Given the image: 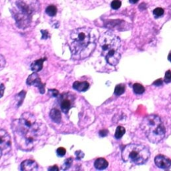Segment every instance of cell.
<instances>
[{
	"label": "cell",
	"mask_w": 171,
	"mask_h": 171,
	"mask_svg": "<svg viewBox=\"0 0 171 171\" xmlns=\"http://www.w3.org/2000/svg\"><path fill=\"white\" fill-rule=\"evenodd\" d=\"M108 166V162H107L106 159L103 158H100L96 160L94 162V167L98 170H103L105 169Z\"/></svg>",
	"instance_id": "5bb4252c"
},
{
	"label": "cell",
	"mask_w": 171,
	"mask_h": 171,
	"mask_svg": "<svg viewBox=\"0 0 171 171\" xmlns=\"http://www.w3.org/2000/svg\"><path fill=\"white\" fill-rule=\"evenodd\" d=\"M50 116L51 118V119H52L54 122L58 123V124L61 122V112L59 110L56 108H53L52 110L50 111Z\"/></svg>",
	"instance_id": "7c38bea8"
},
{
	"label": "cell",
	"mask_w": 171,
	"mask_h": 171,
	"mask_svg": "<svg viewBox=\"0 0 171 171\" xmlns=\"http://www.w3.org/2000/svg\"><path fill=\"white\" fill-rule=\"evenodd\" d=\"M162 80L160 78V79H158L157 80H156L154 83H153V85L156 86H162Z\"/></svg>",
	"instance_id": "4316f807"
},
{
	"label": "cell",
	"mask_w": 171,
	"mask_h": 171,
	"mask_svg": "<svg viewBox=\"0 0 171 171\" xmlns=\"http://www.w3.org/2000/svg\"><path fill=\"white\" fill-rule=\"evenodd\" d=\"M138 1V0H129V2L130 4H136Z\"/></svg>",
	"instance_id": "1f68e13d"
},
{
	"label": "cell",
	"mask_w": 171,
	"mask_h": 171,
	"mask_svg": "<svg viewBox=\"0 0 171 171\" xmlns=\"http://www.w3.org/2000/svg\"><path fill=\"white\" fill-rule=\"evenodd\" d=\"M26 83L28 85L34 86H36L37 88H38L40 93H42V94L44 93L45 84H42V83L41 80H40L38 74H37V72H34V73L31 74L30 76L28 77V79H27Z\"/></svg>",
	"instance_id": "52a82bcc"
},
{
	"label": "cell",
	"mask_w": 171,
	"mask_h": 171,
	"mask_svg": "<svg viewBox=\"0 0 171 171\" xmlns=\"http://www.w3.org/2000/svg\"><path fill=\"white\" fill-rule=\"evenodd\" d=\"M125 132H126L125 128L123 126H118L116 128V132H115L114 134L115 138L116 139H120L124 135Z\"/></svg>",
	"instance_id": "2e32d148"
},
{
	"label": "cell",
	"mask_w": 171,
	"mask_h": 171,
	"mask_svg": "<svg viewBox=\"0 0 171 171\" xmlns=\"http://www.w3.org/2000/svg\"><path fill=\"white\" fill-rule=\"evenodd\" d=\"M45 60V58L42 59H39L36 61H34L33 63L31 64L30 68L32 71H34V72H37L41 70L43 68V64H44V61Z\"/></svg>",
	"instance_id": "4fadbf2b"
},
{
	"label": "cell",
	"mask_w": 171,
	"mask_h": 171,
	"mask_svg": "<svg viewBox=\"0 0 171 171\" xmlns=\"http://www.w3.org/2000/svg\"><path fill=\"white\" fill-rule=\"evenodd\" d=\"M150 156L149 149L143 144H128L122 152V159L124 162L136 165L144 164L148 160Z\"/></svg>",
	"instance_id": "5b68a950"
},
{
	"label": "cell",
	"mask_w": 171,
	"mask_h": 171,
	"mask_svg": "<svg viewBox=\"0 0 171 171\" xmlns=\"http://www.w3.org/2000/svg\"><path fill=\"white\" fill-rule=\"evenodd\" d=\"M76 158L77 159H81L82 158L84 157V154L83 153L82 151H77L76 152Z\"/></svg>",
	"instance_id": "484cf974"
},
{
	"label": "cell",
	"mask_w": 171,
	"mask_h": 171,
	"mask_svg": "<svg viewBox=\"0 0 171 171\" xmlns=\"http://www.w3.org/2000/svg\"><path fill=\"white\" fill-rule=\"evenodd\" d=\"M48 170H59V168L57 167V166H53V167H50Z\"/></svg>",
	"instance_id": "4dcf8cb0"
},
{
	"label": "cell",
	"mask_w": 171,
	"mask_h": 171,
	"mask_svg": "<svg viewBox=\"0 0 171 171\" xmlns=\"http://www.w3.org/2000/svg\"><path fill=\"white\" fill-rule=\"evenodd\" d=\"M122 5V2L120 0H114L111 3V7L113 10L119 9Z\"/></svg>",
	"instance_id": "ffe728a7"
},
{
	"label": "cell",
	"mask_w": 171,
	"mask_h": 171,
	"mask_svg": "<svg viewBox=\"0 0 171 171\" xmlns=\"http://www.w3.org/2000/svg\"><path fill=\"white\" fill-rule=\"evenodd\" d=\"M101 53L110 65L116 66L121 58V41L111 31L104 32L99 38Z\"/></svg>",
	"instance_id": "3957f363"
},
{
	"label": "cell",
	"mask_w": 171,
	"mask_h": 171,
	"mask_svg": "<svg viewBox=\"0 0 171 171\" xmlns=\"http://www.w3.org/2000/svg\"><path fill=\"white\" fill-rule=\"evenodd\" d=\"M42 39H47L48 37V31H45V30H42Z\"/></svg>",
	"instance_id": "f546056e"
},
{
	"label": "cell",
	"mask_w": 171,
	"mask_h": 171,
	"mask_svg": "<svg viewBox=\"0 0 171 171\" xmlns=\"http://www.w3.org/2000/svg\"><path fill=\"white\" fill-rule=\"evenodd\" d=\"M5 65V58L2 55L0 54V70L4 68Z\"/></svg>",
	"instance_id": "cb8c5ba5"
},
{
	"label": "cell",
	"mask_w": 171,
	"mask_h": 171,
	"mask_svg": "<svg viewBox=\"0 0 171 171\" xmlns=\"http://www.w3.org/2000/svg\"><path fill=\"white\" fill-rule=\"evenodd\" d=\"M3 154H4V153H3V151L1 148H0V159H1V157Z\"/></svg>",
	"instance_id": "836d02e7"
},
{
	"label": "cell",
	"mask_w": 171,
	"mask_h": 171,
	"mask_svg": "<svg viewBox=\"0 0 171 171\" xmlns=\"http://www.w3.org/2000/svg\"><path fill=\"white\" fill-rule=\"evenodd\" d=\"M140 128L146 137L152 143L162 141L166 135V128L160 118L152 114L146 116L142 121Z\"/></svg>",
	"instance_id": "277c9868"
},
{
	"label": "cell",
	"mask_w": 171,
	"mask_h": 171,
	"mask_svg": "<svg viewBox=\"0 0 171 171\" xmlns=\"http://www.w3.org/2000/svg\"><path fill=\"white\" fill-rule=\"evenodd\" d=\"M49 94L51 96H53V97H56V96L58 95L59 92L58 90L53 89V90H49Z\"/></svg>",
	"instance_id": "d4e9b609"
},
{
	"label": "cell",
	"mask_w": 171,
	"mask_h": 171,
	"mask_svg": "<svg viewBox=\"0 0 171 171\" xmlns=\"http://www.w3.org/2000/svg\"><path fill=\"white\" fill-rule=\"evenodd\" d=\"M69 45L74 58L82 60L88 57L96 47L92 29L88 28L74 29L69 36Z\"/></svg>",
	"instance_id": "6da1fadb"
},
{
	"label": "cell",
	"mask_w": 171,
	"mask_h": 171,
	"mask_svg": "<svg viewBox=\"0 0 171 171\" xmlns=\"http://www.w3.org/2000/svg\"><path fill=\"white\" fill-rule=\"evenodd\" d=\"M72 106V101L70 98L69 97H64L63 98L61 102L60 106L61 108V111H62L64 113H68V111L69 110V109L71 108V107Z\"/></svg>",
	"instance_id": "30bf717a"
},
{
	"label": "cell",
	"mask_w": 171,
	"mask_h": 171,
	"mask_svg": "<svg viewBox=\"0 0 171 171\" xmlns=\"http://www.w3.org/2000/svg\"><path fill=\"white\" fill-rule=\"evenodd\" d=\"M168 60H169L171 62V53H170L169 54H168Z\"/></svg>",
	"instance_id": "d6a6232c"
},
{
	"label": "cell",
	"mask_w": 171,
	"mask_h": 171,
	"mask_svg": "<svg viewBox=\"0 0 171 171\" xmlns=\"http://www.w3.org/2000/svg\"><path fill=\"white\" fill-rule=\"evenodd\" d=\"M4 90H5L4 85V84H1V86H0V98H1L2 96H4Z\"/></svg>",
	"instance_id": "f1b7e54d"
},
{
	"label": "cell",
	"mask_w": 171,
	"mask_h": 171,
	"mask_svg": "<svg viewBox=\"0 0 171 171\" xmlns=\"http://www.w3.org/2000/svg\"><path fill=\"white\" fill-rule=\"evenodd\" d=\"M46 132V126L38 122L32 127H23L13 122V132L17 145L22 151H29L39 142L40 137Z\"/></svg>",
	"instance_id": "7a4b0ae2"
},
{
	"label": "cell",
	"mask_w": 171,
	"mask_h": 171,
	"mask_svg": "<svg viewBox=\"0 0 171 171\" xmlns=\"http://www.w3.org/2000/svg\"><path fill=\"white\" fill-rule=\"evenodd\" d=\"M20 169L23 171H31V170H37V164L32 160H24L20 165Z\"/></svg>",
	"instance_id": "9c48e42d"
},
{
	"label": "cell",
	"mask_w": 171,
	"mask_h": 171,
	"mask_svg": "<svg viewBox=\"0 0 171 171\" xmlns=\"http://www.w3.org/2000/svg\"><path fill=\"white\" fill-rule=\"evenodd\" d=\"M153 14L155 18H160L164 14V10L161 7H156L155 8L153 11Z\"/></svg>",
	"instance_id": "d6986e66"
},
{
	"label": "cell",
	"mask_w": 171,
	"mask_h": 171,
	"mask_svg": "<svg viewBox=\"0 0 171 171\" xmlns=\"http://www.w3.org/2000/svg\"><path fill=\"white\" fill-rule=\"evenodd\" d=\"M164 82L165 83H167V84H168V83L171 82V71L170 70H168L165 73Z\"/></svg>",
	"instance_id": "603a6c76"
},
{
	"label": "cell",
	"mask_w": 171,
	"mask_h": 171,
	"mask_svg": "<svg viewBox=\"0 0 171 171\" xmlns=\"http://www.w3.org/2000/svg\"><path fill=\"white\" fill-rule=\"evenodd\" d=\"M125 92V85L123 84H120L115 87L114 94L116 96H120Z\"/></svg>",
	"instance_id": "e0dca14e"
},
{
	"label": "cell",
	"mask_w": 171,
	"mask_h": 171,
	"mask_svg": "<svg viewBox=\"0 0 171 171\" xmlns=\"http://www.w3.org/2000/svg\"><path fill=\"white\" fill-rule=\"evenodd\" d=\"M11 138L6 131L0 129V148L3 151V153L6 154L11 150Z\"/></svg>",
	"instance_id": "8992f818"
},
{
	"label": "cell",
	"mask_w": 171,
	"mask_h": 171,
	"mask_svg": "<svg viewBox=\"0 0 171 171\" xmlns=\"http://www.w3.org/2000/svg\"><path fill=\"white\" fill-rule=\"evenodd\" d=\"M45 12H46L48 15L53 17V16H55L56 13H57V8H56L55 5H49V6L46 8V10H45Z\"/></svg>",
	"instance_id": "ac0fdd59"
},
{
	"label": "cell",
	"mask_w": 171,
	"mask_h": 171,
	"mask_svg": "<svg viewBox=\"0 0 171 171\" xmlns=\"http://www.w3.org/2000/svg\"><path fill=\"white\" fill-rule=\"evenodd\" d=\"M108 133V131L107 130H102L100 131V132H99V134H100V136H102V137H104V136H107Z\"/></svg>",
	"instance_id": "83f0119b"
},
{
	"label": "cell",
	"mask_w": 171,
	"mask_h": 171,
	"mask_svg": "<svg viewBox=\"0 0 171 171\" xmlns=\"http://www.w3.org/2000/svg\"><path fill=\"white\" fill-rule=\"evenodd\" d=\"M56 152H57V154L58 156H64V155L66 154V149L63 148V147H60V148H58L57 149V151H56Z\"/></svg>",
	"instance_id": "7402d4cb"
},
{
	"label": "cell",
	"mask_w": 171,
	"mask_h": 171,
	"mask_svg": "<svg viewBox=\"0 0 171 171\" xmlns=\"http://www.w3.org/2000/svg\"><path fill=\"white\" fill-rule=\"evenodd\" d=\"M133 91L136 94H142L145 92V88L142 85L138 83H135L133 85Z\"/></svg>",
	"instance_id": "9a60e30c"
},
{
	"label": "cell",
	"mask_w": 171,
	"mask_h": 171,
	"mask_svg": "<svg viewBox=\"0 0 171 171\" xmlns=\"http://www.w3.org/2000/svg\"><path fill=\"white\" fill-rule=\"evenodd\" d=\"M90 85L87 82H75L73 84V88L78 92H86L88 88H89Z\"/></svg>",
	"instance_id": "8fae6325"
},
{
	"label": "cell",
	"mask_w": 171,
	"mask_h": 171,
	"mask_svg": "<svg viewBox=\"0 0 171 171\" xmlns=\"http://www.w3.org/2000/svg\"><path fill=\"white\" fill-rule=\"evenodd\" d=\"M72 162H73V159H72V158H69V159H66L63 165V169L64 170L68 169V168L71 167Z\"/></svg>",
	"instance_id": "44dd1931"
},
{
	"label": "cell",
	"mask_w": 171,
	"mask_h": 171,
	"mask_svg": "<svg viewBox=\"0 0 171 171\" xmlns=\"http://www.w3.org/2000/svg\"><path fill=\"white\" fill-rule=\"evenodd\" d=\"M154 163L160 168L168 170L171 167V160L164 155L159 154L154 158Z\"/></svg>",
	"instance_id": "ba28073f"
}]
</instances>
